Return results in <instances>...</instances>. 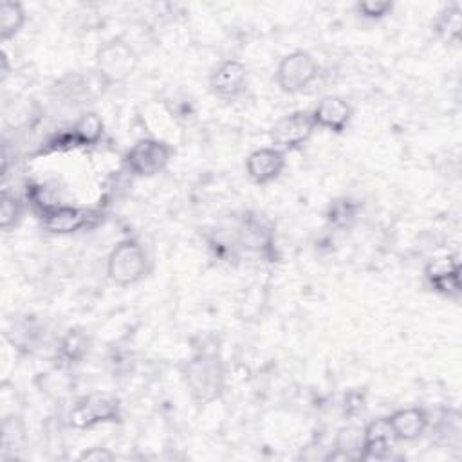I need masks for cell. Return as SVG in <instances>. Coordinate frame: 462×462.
<instances>
[{
    "instance_id": "603a6c76",
    "label": "cell",
    "mask_w": 462,
    "mask_h": 462,
    "mask_svg": "<svg viewBox=\"0 0 462 462\" xmlns=\"http://www.w3.org/2000/svg\"><path fill=\"white\" fill-rule=\"evenodd\" d=\"M395 4L392 0H359L354 9L365 20H383L392 14Z\"/></svg>"
},
{
    "instance_id": "5bb4252c",
    "label": "cell",
    "mask_w": 462,
    "mask_h": 462,
    "mask_svg": "<svg viewBox=\"0 0 462 462\" xmlns=\"http://www.w3.org/2000/svg\"><path fill=\"white\" fill-rule=\"evenodd\" d=\"M395 437L386 417H379L363 426L361 460H386L395 449Z\"/></svg>"
},
{
    "instance_id": "30bf717a",
    "label": "cell",
    "mask_w": 462,
    "mask_h": 462,
    "mask_svg": "<svg viewBox=\"0 0 462 462\" xmlns=\"http://www.w3.org/2000/svg\"><path fill=\"white\" fill-rule=\"evenodd\" d=\"M424 278L433 292L448 300H458L462 292L460 262L457 256L431 260L424 269Z\"/></svg>"
},
{
    "instance_id": "3957f363",
    "label": "cell",
    "mask_w": 462,
    "mask_h": 462,
    "mask_svg": "<svg viewBox=\"0 0 462 462\" xmlns=\"http://www.w3.org/2000/svg\"><path fill=\"white\" fill-rule=\"evenodd\" d=\"M139 56L135 49L123 38H112L99 45L94 60V69L103 85L125 83L135 72Z\"/></svg>"
},
{
    "instance_id": "7c38bea8",
    "label": "cell",
    "mask_w": 462,
    "mask_h": 462,
    "mask_svg": "<svg viewBox=\"0 0 462 462\" xmlns=\"http://www.w3.org/2000/svg\"><path fill=\"white\" fill-rule=\"evenodd\" d=\"M310 116L314 119L316 128H321L332 134H343L352 121L354 110L345 97L336 94H327L318 99V103L310 110Z\"/></svg>"
},
{
    "instance_id": "6da1fadb",
    "label": "cell",
    "mask_w": 462,
    "mask_h": 462,
    "mask_svg": "<svg viewBox=\"0 0 462 462\" xmlns=\"http://www.w3.org/2000/svg\"><path fill=\"white\" fill-rule=\"evenodd\" d=\"M182 379L189 397L199 406H208L220 399L226 388L224 363L217 354L199 352L182 366Z\"/></svg>"
},
{
    "instance_id": "d4e9b609",
    "label": "cell",
    "mask_w": 462,
    "mask_h": 462,
    "mask_svg": "<svg viewBox=\"0 0 462 462\" xmlns=\"http://www.w3.org/2000/svg\"><path fill=\"white\" fill-rule=\"evenodd\" d=\"M116 458H117V455L112 449L103 448V446L88 448V449L81 451L78 457V460H83V462H112Z\"/></svg>"
},
{
    "instance_id": "d6986e66",
    "label": "cell",
    "mask_w": 462,
    "mask_h": 462,
    "mask_svg": "<svg viewBox=\"0 0 462 462\" xmlns=\"http://www.w3.org/2000/svg\"><path fill=\"white\" fill-rule=\"evenodd\" d=\"M27 22V13L20 2L5 0L0 4V40L9 42L20 34Z\"/></svg>"
},
{
    "instance_id": "44dd1931",
    "label": "cell",
    "mask_w": 462,
    "mask_h": 462,
    "mask_svg": "<svg viewBox=\"0 0 462 462\" xmlns=\"http://www.w3.org/2000/svg\"><path fill=\"white\" fill-rule=\"evenodd\" d=\"M240 240H242L244 247L258 251V253H265L267 249H271L273 233L260 220H247V222H244V226L240 229Z\"/></svg>"
},
{
    "instance_id": "ffe728a7",
    "label": "cell",
    "mask_w": 462,
    "mask_h": 462,
    "mask_svg": "<svg viewBox=\"0 0 462 462\" xmlns=\"http://www.w3.org/2000/svg\"><path fill=\"white\" fill-rule=\"evenodd\" d=\"M25 215V202L13 191L2 189V200H0V227L2 231L9 233L14 229Z\"/></svg>"
},
{
    "instance_id": "ba28073f",
    "label": "cell",
    "mask_w": 462,
    "mask_h": 462,
    "mask_svg": "<svg viewBox=\"0 0 462 462\" xmlns=\"http://www.w3.org/2000/svg\"><path fill=\"white\" fill-rule=\"evenodd\" d=\"M316 132L310 110H294L280 117L271 128L273 146L282 152H294L303 148Z\"/></svg>"
},
{
    "instance_id": "8992f818",
    "label": "cell",
    "mask_w": 462,
    "mask_h": 462,
    "mask_svg": "<svg viewBox=\"0 0 462 462\" xmlns=\"http://www.w3.org/2000/svg\"><path fill=\"white\" fill-rule=\"evenodd\" d=\"M38 218L42 227L52 235H72L96 227L103 220V211L87 206L51 204L38 211Z\"/></svg>"
},
{
    "instance_id": "7402d4cb",
    "label": "cell",
    "mask_w": 462,
    "mask_h": 462,
    "mask_svg": "<svg viewBox=\"0 0 462 462\" xmlns=\"http://www.w3.org/2000/svg\"><path fill=\"white\" fill-rule=\"evenodd\" d=\"M357 213H359V206L356 202H352L350 199L343 197V199L330 202L328 211H327V220L330 226L348 227L356 220Z\"/></svg>"
},
{
    "instance_id": "5b68a950",
    "label": "cell",
    "mask_w": 462,
    "mask_h": 462,
    "mask_svg": "<svg viewBox=\"0 0 462 462\" xmlns=\"http://www.w3.org/2000/svg\"><path fill=\"white\" fill-rule=\"evenodd\" d=\"M121 417L123 406L116 395L94 392L74 401L69 411V424L76 430H90L99 424L119 422Z\"/></svg>"
},
{
    "instance_id": "e0dca14e",
    "label": "cell",
    "mask_w": 462,
    "mask_h": 462,
    "mask_svg": "<svg viewBox=\"0 0 462 462\" xmlns=\"http://www.w3.org/2000/svg\"><path fill=\"white\" fill-rule=\"evenodd\" d=\"M361 451H363V428L343 426L334 439V448L327 455V460H361Z\"/></svg>"
},
{
    "instance_id": "2e32d148",
    "label": "cell",
    "mask_w": 462,
    "mask_h": 462,
    "mask_svg": "<svg viewBox=\"0 0 462 462\" xmlns=\"http://www.w3.org/2000/svg\"><path fill=\"white\" fill-rule=\"evenodd\" d=\"M90 350V337L81 328L67 330L56 346V359L60 361L58 366L70 368L76 363H81Z\"/></svg>"
},
{
    "instance_id": "ac0fdd59",
    "label": "cell",
    "mask_w": 462,
    "mask_h": 462,
    "mask_svg": "<svg viewBox=\"0 0 462 462\" xmlns=\"http://www.w3.org/2000/svg\"><path fill=\"white\" fill-rule=\"evenodd\" d=\"M433 32L446 43H458L462 29V5L460 2H451L444 5L431 23Z\"/></svg>"
},
{
    "instance_id": "7a4b0ae2",
    "label": "cell",
    "mask_w": 462,
    "mask_h": 462,
    "mask_svg": "<svg viewBox=\"0 0 462 462\" xmlns=\"http://www.w3.org/2000/svg\"><path fill=\"white\" fill-rule=\"evenodd\" d=\"M150 271V256L135 238L119 240L106 256V276L117 287L139 283Z\"/></svg>"
},
{
    "instance_id": "8fae6325",
    "label": "cell",
    "mask_w": 462,
    "mask_h": 462,
    "mask_svg": "<svg viewBox=\"0 0 462 462\" xmlns=\"http://www.w3.org/2000/svg\"><path fill=\"white\" fill-rule=\"evenodd\" d=\"M285 166L287 153L276 146L256 148L245 157V173L258 186L274 182L283 173Z\"/></svg>"
},
{
    "instance_id": "9a60e30c",
    "label": "cell",
    "mask_w": 462,
    "mask_h": 462,
    "mask_svg": "<svg viewBox=\"0 0 462 462\" xmlns=\"http://www.w3.org/2000/svg\"><path fill=\"white\" fill-rule=\"evenodd\" d=\"M386 419L397 442H413L420 439L430 428V415L420 406L399 408Z\"/></svg>"
},
{
    "instance_id": "277c9868",
    "label": "cell",
    "mask_w": 462,
    "mask_h": 462,
    "mask_svg": "<svg viewBox=\"0 0 462 462\" xmlns=\"http://www.w3.org/2000/svg\"><path fill=\"white\" fill-rule=\"evenodd\" d=\"M173 157L170 143L157 137L137 139L123 155V164L128 173L141 179H150L162 173Z\"/></svg>"
},
{
    "instance_id": "cb8c5ba5",
    "label": "cell",
    "mask_w": 462,
    "mask_h": 462,
    "mask_svg": "<svg viewBox=\"0 0 462 462\" xmlns=\"http://www.w3.org/2000/svg\"><path fill=\"white\" fill-rule=\"evenodd\" d=\"M23 439V422L20 417L7 415L2 420V448L9 449L14 448V444Z\"/></svg>"
},
{
    "instance_id": "9c48e42d",
    "label": "cell",
    "mask_w": 462,
    "mask_h": 462,
    "mask_svg": "<svg viewBox=\"0 0 462 462\" xmlns=\"http://www.w3.org/2000/svg\"><path fill=\"white\" fill-rule=\"evenodd\" d=\"M209 92L218 99H236L249 87V70L240 60H222L208 78Z\"/></svg>"
},
{
    "instance_id": "4fadbf2b",
    "label": "cell",
    "mask_w": 462,
    "mask_h": 462,
    "mask_svg": "<svg viewBox=\"0 0 462 462\" xmlns=\"http://www.w3.org/2000/svg\"><path fill=\"white\" fill-rule=\"evenodd\" d=\"M105 134V123L97 112L81 114L67 134L58 135L51 144L54 148H74V146H96L101 143Z\"/></svg>"
},
{
    "instance_id": "52a82bcc",
    "label": "cell",
    "mask_w": 462,
    "mask_h": 462,
    "mask_svg": "<svg viewBox=\"0 0 462 462\" xmlns=\"http://www.w3.org/2000/svg\"><path fill=\"white\" fill-rule=\"evenodd\" d=\"M319 76V65L316 58L303 51H292L285 54L274 72L276 85L285 94H300L307 90Z\"/></svg>"
}]
</instances>
